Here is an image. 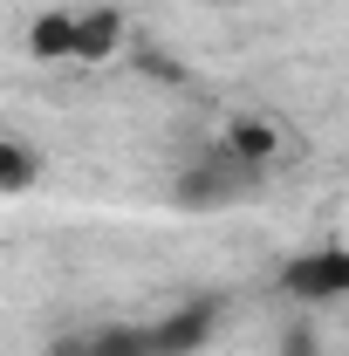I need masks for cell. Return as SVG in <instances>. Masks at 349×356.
Returning a JSON list of instances; mask_svg holds the SVG:
<instances>
[{
    "mask_svg": "<svg viewBox=\"0 0 349 356\" xmlns=\"http://www.w3.org/2000/svg\"><path fill=\"white\" fill-rule=\"evenodd\" d=\"M219 315H226V302H219V295H185L178 309H165L158 322H144L151 356H199V350L219 336Z\"/></svg>",
    "mask_w": 349,
    "mask_h": 356,
    "instance_id": "1",
    "label": "cell"
},
{
    "mask_svg": "<svg viewBox=\"0 0 349 356\" xmlns=\"http://www.w3.org/2000/svg\"><path fill=\"white\" fill-rule=\"evenodd\" d=\"M261 178L247 172V165H233L226 151H213L206 165H192V172L178 178V206H233V199H247Z\"/></svg>",
    "mask_w": 349,
    "mask_h": 356,
    "instance_id": "2",
    "label": "cell"
},
{
    "mask_svg": "<svg viewBox=\"0 0 349 356\" xmlns=\"http://www.w3.org/2000/svg\"><path fill=\"white\" fill-rule=\"evenodd\" d=\"M219 151H226L233 165H247L254 178H267L281 158H288V131H281L274 117H233L226 137H219Z\"/></svg>",
    "mask_w": 349,
    "mask_h": 356,
    "instance_id": "3",
    "label": "cell"
},
{
    "mask_svg": "<svg viewBox=\"0 0 349 356\" xmlns=\"http://www.w3.org/2000/svg\"><path fill=\"white\" fill-rule=\"evenodd\" d=\"M48 356H151V336H144V322H103V329L62 336Z\"/></svg>",
    "mask_w": 349,
    "mask_h": 356,
    "instance_id": "4",
    "label": "cell"
},
{
    "mask_svg": "<svg viewBox=\"0 0 349 356\" xmlns=\"http://www.w3.org/2000/svg\"><path fill=\"white\" fill-rule=\"evenodd\" d=\"M124 48V7H76V55L83 69H103Z\"/></svg>",
    "mask_w": 349,
    "mask_h": 356,
    "instance_id": "5",
    "label": "cell"
},
{
    "mask_svg": "<svg viewBox=\"0 0 349 356\" xmlns=\"http://www.w3.org/2000/svg\"><path fill=\"white\" fill-rule=\"evenodd\" d=\"M28 55L35 62H69L76 55V7H48L28 21Z\"/></svg>",
    "mask_w": 349,
    "mask_h": 356,
    "instance_id": "6",
    "label": "cell"
},
{
    "mask_svg": "<svg viewBox=\"0 0 349 356\" xmlns=\"http://www.w3.org/2000/svg\"><path fill=\"white\" fill-rule=\"evenodd\" d=\"M35 178H42V151H28V144L0 137V192H28Z\"/></svg>",
    "mask_w": 349,
    "mask_h": 356,
    "instance_id": "7",
    "label": "cell"
},
{
    "mask_svg": "<svg viewBox=\"0 0 349 356\" xmlns=\"http://www.w3.org/2000/svg\"><path fill=\"white\" fill-rule=\"evenodd\" d=\"M281 356H322V329H315L308 315H295V322L281 329Z\"/></svg>",
    "mask_w": 349,
    "mask_h": 356,
    "instance_id": "8",
    "label": "cell"
},
{
    "mask_svg": "<svg viewBox=\"0 0 349 356\" xmlns=\"http://www.w3.org/2000/svg\"><path fill=\"white\" fill-rule=\"evenodd\" d=\"M137 69H144V76H158V83H185V69H178L165 48H137Z\"/></svg>",
    "mask_w": 349,
    "mask_h": 356,
    "instance_id": "9",
    "label": "cell"
}]
</instances>
